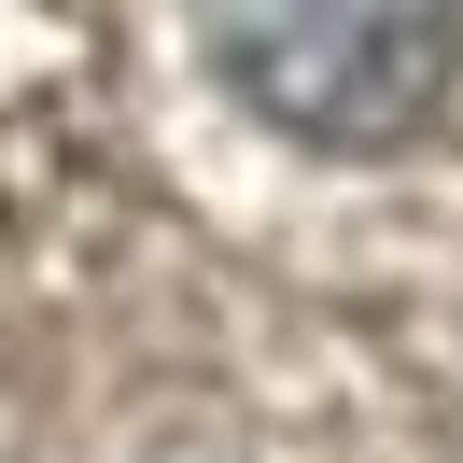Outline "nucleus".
I'll return each mask as SVG.
<instances>
[{"label":"nucleus","instance_id":"1","mask_svg":"<svg viewBox=\"0 0 463 463\" xmlns=\"http://www.w3.org/2000/svg\"><path fill=\"white\" fill-rule=\"evenodd\" d=\"M225 85L281 141L323 155H393L449 113L463 71V0H197Z\"/></svg>","mask_w":463,"mask_h":463}]
</instances>
